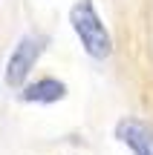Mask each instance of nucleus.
Wrapping results in <instances>:
<instances>
[{"mask_svg":"<svg viewBox=\"0 0 153 155\" xmlns=\"http://www.w3.org/2000/svg\"><path fill=\"white\" fill-rule=\"evenodd\" d=\"M69 20H72V29L75 35H78L81 46L87 49V55L92 58H107L110 52H113V40H110V32L104 29L101 17H98L96 6H92V0H78V3L72 6V12H69Z\"/></svg>","mask_w":153,"mask_h":155,"instance_id":"obj_1","label":"nucleus"},{"mask_svg":"<svg viewBox=\"0 0 153 155\" xmlns=\"http://www.w3.org/2000/svg\"><path fill=\"white\" fill-rule=\"evenodd\" d=\"M40 52H43V38H40V35H26V38L15 46L9 63H6V83L15 86V89H20L23 81L29 78V72H32V66H35V61H38Z\"/></svg>","mask_w":153,"mask_h":155,"instance_id":"obj_2","label":"nucleus"},{"mask_svg":"<svg viewBox=\"0 0 153 155\" xmlns=\"http://www.w3.org/2000/svg\"><path fill=\"white\" fill-rule=\"evenodd\" d=\"M116 138L130 147L133 155H153V129L136 118H124L116 124Z\"/></svg>","mask_w":153,"mask_h":155,"instance_id":"obj_3","label":"nucleus"},{"mask_svg":"<svg viewBox=\"0 0 153 155\" xmlns=\"http://www.w3.org/2000/svg\"><path fill=\"white\" fill-rule=\"evenodd\" d=\"M64 95H67V86H64L61 81H55V78H40V81L29 83V86L23 89L20 98L32 101V104H55Z\"/></svg>","mask_w":153,"mask_h":155,"instance_id":"obj_4","label":"nucleus"}]
</instances>
